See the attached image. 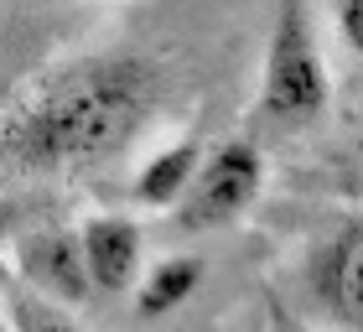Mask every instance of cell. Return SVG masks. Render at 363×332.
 <instances>
[{
	"label": "cell",
	"instance_id": "cell-1",
	"mask_svg": "<svg viewBox=\"0 0 363 332\" xmlns=\"http://www.w3.org/2000/svg\"><path fill=\"white\" fill-rule=\"evenodd\" d=\"M161 94V73L135 52L78 57L26 89V99L6 114L0 140L26 166H94L114 156L140 130Z\"/></svg>",
	"mask_w": 363,
	"mask_h": 332
},
{
	"label": "cell",
	"instance_id": "cell-2",
	"mask_svg": "<svg viewBox=\"0 0 363 332\" xmlns=\"http://www.w3.org/2000/svg\"><path fill=\"white\" fill-rule=\"evenodd\" d=\"M259 109L280 125H311L327 109V62L317 52L306 0H280L275 6L265 78H259Z\"/></svg>",
	"mask_w": 363,
	"mask_h": 332
},
{
	"label": "cell",
	"instance_id": "cell-3",
	"mask_svg": "<svg viewBox=\"0 0 363 332\" xmlns=\"http://www.w3.org/2000/svg\"><path fill=\"white\" fill-rule=\"evenodd\" d=\"M259 151L250 140H223L208 156H197V172L187 182V192L177 197V223L182 228H218L234 223L244 208L259 197Z\"/></svg>",
	"mask_w": 363,
	"mask_h": 332
},
{
	"label": "cell",
	"instance_id": "cell-4",
	"mask_svg": "<svg viewBox=\"0 0 363 332\" xmlns=\"http://www.w3.org/2000/svg\"><path fill=\"white\" fill-rule=\"evenodd\" d=\"M363 228L342 223L317 255H311V291H317L322 311L342 332H353L363 317Z\"/></svg>",
	"mask_w": 363,
	"mask_h": 332
},
{
	"label": "cell",
	"instance_id": "cell-5",
	"mask_svg": "<svg viewBox=\"0 0 363 332\" xmlns=\"http://www.w3.org/2000/svg\"><path fill=\"white\" fill-rule=\"evenodd\" d=\"M78 255H84L89 291H125L135 280V265H140V228L130 218H120V213L89 218L78 228Z\"/></svg>",
	"mask_w": 363,
	"mask_h": 332
},
{
	"label": "cell",
	"instance_id": "cell-6",
	"mask_svg": "<svg viewBox=\"0 0 363 332\" xmlns=\"http://www.w3.org/2000/svg\"><path fill=\"white\" fill-rule=\"evenodd\" d=\"M21 265L31 275V286L57 296V301H89V275H84V255H78V234L68 228H42L31 234L21 249Z\"/></svg>",
	"mask_w": 363,
	"mask_h": 332
},
{
	"label": "cell",
	"instance_id": "cell-7",
	"mask_svg": "<svg viewBox=\"0 0 363 332\" xmlns=\"http://www.w3.org/2000/svg\"><path fill=\"white\" fill-rule=\"evenodd\" d=\"M197 140H182V145H167V151H156L151 161L140 166L135 177V197L140 203H156V208H172L182 192H187V182L197 172Z\"/></svg>",
	"mask_w": 363,
	"mask_h": 332
},
{
	"label": "cell",
	"instance_id": "cell-8",
	"mask_svg": "<svg viewBox=\"0 0 363 332\" xmlns=\"http://www.w3.org/2000/svg\"><path fill=\"white\" fill-rule=\"evenodd\" d=\"M203 286V260H192V255H177V260H161L151 275H145V286H140V317H161V311H172L182 306L187 296Z\"/></svg>",
	"mask_w": 363,
	"mask_h": 332
},
{
	"label": "cell",
	"instance_id": "cell-9",
	"mask_svg": "<svg viewBox=\"0 0 363 332\" xmlns=\"http://www.w3.org/2000/svg\"><path fill=\"white\" fill-rule=\"evenodd\" d=\"M16 332H84L47 301H16Z\"/></svg>",
	"mask_w": 363,
	"mask_h": 332
},
{
	"label": "cell",
	"instance_id": "cell-10",
	"mask_svg": "<svg viewBox=\"0 0 363 332\" xmlns=\"http://www.w3.org/2000/svg\"><path fill=\"white\" fill-rule=\"evenodd\" d=\"M337 37L348 52L363 47V0H337Z\"/></svg>",
	"mask_w": 363,
	"mask_h": 332
},
{
	"label": "cell",
	"instance_id": "cell-11",
	"mask_svg": "<svg viewBox=\"0 0 363 332\" xmlns=\"http://www.w3.org/2000/svg\"><path fill=\"white\" fill-rule=\"evenodd\" d=\"M275 332H306L301 322H291V317H275Z\"/></svg>",
	"mask_w": 363,
	"mask_h": 332
},
{
	"label": "cell",
	"instance_id": "cell-12",
	"mask_svg": "<svg viewBox=\"0 0 363 332\" xmlns=\"http://www.w3.org/2000/svg\"><path fill=\"white\" fill-rule=\"evenodd\" d=\"M6 223H11V213H6V208H0V234H6Z\"/></svg>",
	"mask_w": 363,
	"mask_h": 332
}]
</instances>
